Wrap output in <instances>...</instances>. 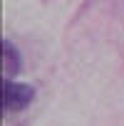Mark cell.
Wrapping results in <instances>:
<instances>
[{"instance_id":"6da1fadb","label":"cell","mask_w":124,"mask_h":126,"mask_svg":"<svg viewBox=\"0 0 124 126\" xmlns=\"http://www.w3.org/2000/svg\"><path fill=\"white\" fill-rule=\"evenodd\" d=\"M32 99H35L32 84H20L13 79L3 82V109H5V114H15V111L27 109L32 104Z\"/></svg>"},{"instance_id":"7a4b0ae2","label":"cell","mask_w":124,"mask_h":126,"mask_svg":"<svg viewBox=\"0 0 124 126\" xmlns=\"http://www.w3.org/2000/svg\"><path fill=\"white\" fill-rule=\"evenodd\" d=\"M0 49H3V74H5V79H13L22 69V54L10 40H3Z\"/></svg>"}]
</instances>
